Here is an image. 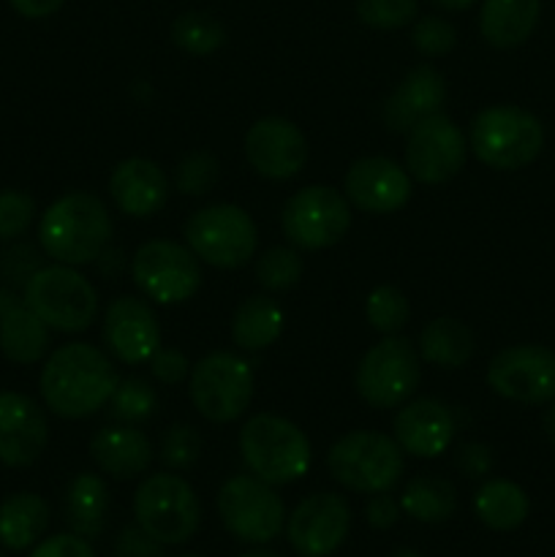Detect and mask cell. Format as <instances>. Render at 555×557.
<instances>
[{
  "mask_svg": "<svg viewBox=\"0 0 555 557\" xmlns=\"http://www.w3.org/2000/svg\"><path fill=\"white\" fill-rule=\"evenodd\" d=\"M281 228L297 250H324L341 243L351 228V205L332 185H308L288 196Z\"/></svg>",
  "mask_w": 555,
  "mask_h": 557,
  "instance_id": "12",
  "label": "cell"
},
{
  "mask_svg": "<svg viewBox=\"0 0 555 557\" xmlns=\"http://www.w3.org/2000/svg\"><path fill=\"white\" fill-rule=\"evenodd\" d=\"M114 557H163V544L147 536L139 525H128L114 542Z\"/></svg>",
  "mask_w": 555,
  "mask_h": 557,
  "instance_id": "46",
  "label": "cell"
},
{
  "mask_svg": "<svg viewBox=\"0 0 555 557\" xmlns=\"http://www.w3.org/2000/svg\"><path fill=\"white\" fill-rule=\"evenodd\" d=\"M446 101V79L433 65H417L400 79V85L386 96L381 120L395 134H408L430 114H439Z\"/></svg>",
  "mask_w": 555,
  "mask_h": 557,
  "instance_id": "22",
  "label": "cell"
},
{
  "mask_svg": "<svg viewBox=\"0 0 555 557\" xmlns=\"http://www.w3.org/2000/svg\"><path fill=\"white\" fill-rule=\"evenodd\" d=\"M109 406H112V417L118 419V422L139 424L147 422V419L158 411V395L145 379L131 375V379L120 381Z\"/></svg>",
  "mask_w": 555,
  "mask_h": 557,
  "instance_id": "36",
  "label": "cell"
},
{
  "mask_svg": "<svg viewBox=\"0 0 555 557\" xmlns=\"http://www.w3.org/2000/svg\"><path fill=\"white\" fill-rule=\"evenodd\" d=\"M542 147V120L515 103H495L471 120L468 150L490 169L517 172V169L531 166Z\"/></svg>",
  "mask_w": 555,
  "mask_h": 557,
  "instance_id": "4",
  "label": "cell"
},
{
  "mask_svg": "<svg viewBox=\"0 0 555 557\" xmlns=\"http://www.w3.org/2000/svg\"><path fill=\"white\" fill-rule=\"evenodd\" d=\"M455 462L457 468H460L462 476L484 479L493 471L495 455L488 444H482V441H468V444H462L460 449H457Z\"/></svg>",
  "mask_w": 555,
  "mask_h": 557,
  "instance_id": "45",
  "label": "cell"
},
{
  "mask_svg": "<svg viewBox=\"0 0 555 557\" xmlns=\"http://www.w3.org/2000/svg\"><path fill=\"white\" fill-rule=\"evenodd\" d=\"M243 150L250 169L259 177L275 180V183L297 177L308 161V139L299 125L286 117H278V114L261 117L250 125Z\"/></svg>",
  "mask_w": 555,
  "mask_h": 557,
  "instance_id": "18",
  "label": "cell"
},
{
  "mask_svg": "<svg viewBox=\"0 0 555 557\" xmlns=\"http://www.w3.org/2000/svg\"><path fill=\"white\" fill-rule=\"evenodd\" d=\"M134 520L163 547H180L199 531L201 500L177 473H152L134 493Z\"/></svg>",
  "mask_w": 555,
  "mask_h": 557,
  "instance_id": "6",
  "label": "cell"
},
{
  "mask_svg": "<svg viewBox=\"0 0 555 557\" xmlns=\"http://www.w3.org/2000/svg\"><path fill=\"white\" fill-rule=\"evenodd\" d=\"M177 557H201V555H177Z\"/></svg>",
  "mask_w": 555,
  "mask_h": 557,
  "instance_id": "55",
  "label": "cell"
},
{
  "mask_svg": "<svg viewBox=\"0 0 555 557\" xmlns=\"http://www.w3.org/2000/svg\"><path fill=\"white\" fill-rule=\"evenodd\" d=\"M528 511H531V500L526 490L509 479H488L473 495V515L490 531H517L528 520Z\"/></svg>",
  "mask_w": 555,
  "mask_h": 557,
  "instance_id": "28",
  "label": "cell"
},
{
  "mask_svg": "<svg viewBox=\"0 0 555 557\" xmlns=\"http://www.w3.org/2000/svg\"><path fill=\"white\" fill-rule=\"evenodd\" d=\"M403 509L390 493H375L370 495V500L365 504V520L373 531H390L395 528V522L400 520Z\"/></svg>",
  "mask_w": 555,
  "mask_h": 557,
  "instance_id": "47",
  "label": "cell"
},
{
  "mask_svg": "<svg viewBox=\"0 0 555 557\" xmlns=\"http://www.w3.org/2000/svg\"><path fill=\"white\" fill-rule=\"evenodd\" d=\"M9 3L25 20H44V16H52L54 11L63 9L65 0H9Z\"/></svg>",
  "mask_w": 555,
  "mask_h": 557,
  "instance_id": "48",
  "label": "cell"
},
{
  "mask_svg": "<svg viewBox=\"0 0 555 557\" xmlns=\"http://www.w3.org/2000/svg\"><path fill=\"white\" fill-rule=\"evenodd\" d=\"M392 430H395V441L403 455L435 460L455 441V411L435 397H419V400L403 403Z\"/></svg>",
  "mask_w": 555,
  "mask_h": 557,
  "instance_id": "21",
  "label": "cell"
},
{
  "mask_svg": "<svg viewBox=\"0 0 555 557\" xmlns=\"http://www.w3.org/2000/svg\"><path fill=\"white\" fill-rule=\"evenodd\" d=\"M283 332V310L275 299L256 294L243 299L232 315V341L243 351H264L281 337Z\"/></svg>",
  "mask_w": 555,
  "mask_h": 557,
  "instance_id": "32",
  "label": "cell"
},
{
  "mask_svg": "<svg viewBox=\"0 0 555 557\" xmlns=\"http://www.w3.org/2000/svg\"><path fill=\"white\" fill-rule=\"evenodd\" d=\"M365 319L381 335H397L411 319V305L400 288L375 286L365 299Z\"/></svg>",
  "mask_w": 555,
  "mask_h": 557,
  "instance_id": "34",
  "label": "cell"
},
{
  "mask_svg": "<svg viewBox=\"0 0 555 557\" xmlns=\"http://www.w3.org/2000/svg\"><path fill=\"white\" fill-rule=\"evenodd\" d=\"M185 243L205 264L215 270H239L256 256L259 232L243 207L210 205L188 218Z\"/></svg>",
  "mask_w": 555,
  "mask_h": 557,
  "instance_id": "10",
  "label": "cell"
},
{
  "mask_svg": "<svg viewBox=\"0 0 555 557\" xmlns=\"http://www.w3.org/2000/svg\"><path fill=\"white\" fill-rule=\"evenodd\" d=\"M16 302H22V297H16L11 288H0V319H3V315L9 313Z\"/></svg>",
  "mask_w": 555,
  "mask_h": 557,
  "instance_id": "51",
  "label": "cell"
},
{
  "mask_svg": "<svg viewBox=\"0 0 555 557\" xmlns=\"http://www.w3.org/2000/svg\"><path fill=\"white\" fill-rule=\"evenodd\" d=\"M397 504H400L403 515L422 525H444L457 511V490L449 479L419 473V476L408 479Z\"/></svg>",
  "mask_w": 555,
  "mask_h": 557,
  "instance_id": "31",
  "label": "cell"
},
{
  "mask_svg": "<svg viewBox=\"0 0 555 557\" xmlns=\"http://www.w3.org/2000/svg\"><path fill=\"white\" fill-rule=\"evenodd\" d=\"M109 196L128 218H152L169 201V177L150 158H125L112 169Z\"/></svg>",
  "mask_w": 555,
  "mask_h": 557,
  "instance_id": "23",
  "label": "cell"
},
{
  "mask_svg": "<svg viewBox=\"0 0 555 557\" xmlns=\"http://www.w3.org/2000/svg\"><path fill=\"white\" fill-rule=\"evenodd\" d=\"M218 174H221V163L212 152H188L174 169V188L185 196H205L215 188Z\"/></svg>",
  "mask_w": 555,
  "mask_h": 557,
  "instance_id": "37",
  "label": "cell"
},
{
  "mask_svg": "<svg viewBox=\"0 0 555 557\" xmlns=\"http://www.w3.org/2000/svg\"><path fill=\"white\" fill-rule=\"evenodd\" d=\"M120 375L112 359L90 343H65L38 379L44 406L60 419H87L112 400Z\"/></svg>",
  "mask_w": 555,
  "mask_h": 557,
  "instance_id": "1",
  "label": "cell"
},
{
  "mask_svg": "<svg viewBox=\"0 0 555 557\" xmlns=\"http://www.w3.org/2000/svg\"><path fill=\"white\" fill-rule=\"evenodd\" d=\"M477 351L473 332L462 321L441 315V319L424 324L419 335V357L441 370H460L471 362Z\"/></svg>",
  "mask_w": 555,
  "mask_h": 557,
  "instance_id": "29",
  "label": "cell"
},
{
  "mask_svg": "<svg viewBox=\"0 0 555 557\" xmlns=\"http://www.w3.org/2000/svg\"><path fill=\"white\" fill-rule=\"evenodd\" d=\"M488 386L520 406H550L555 400V351L536 343L504 348L490 359Z\"/></svg>",
  "mask_w": 555,
  "mask_h": 557,
  "instance_id": "14",
  "label": "cell"
},
{
  "mask_svg": "<svg viewBox=\"0 0 555 557\" xmlns=\"http://www.w3.org/2000/svg\"><path fill=\"white\" fill-rule=\"evenodd\" d=\"M215 506L223 528L243 544H270L286 528V506L281 495L254 473L226 479L218 490Z\"/></svg>",
  "mask_w": 555,
  "mask_h": 557,
  "instance_id": "11",
  "label": "cell"
},
{
  "mask_svg": "<svg viewBox=\"0 0 555 557\" xmlns=\"http://www.w3.org/2000/svg\"><path fill=\"white\" fill-rule=\"evenodd\" d=\"M390 557H424V555H419L417 549H408V547H400V549H395V553H392Z\"/></svg>",
  "mask_w": 555,
  "mask_h": 557,
  "instance_id": "54",
  "label": "cell"
},
{
  "mask_svg": "<svg viewBox=\"0 0 555 557\" xmlns=\"http://www.w3.org/2000/svg\"><path fill=\"white\" fill-rule=\"evenodd\" d=\"M27 557H96V549L76 533H58V536L38 542Z\"/></svg>",
  "mask_w": 555,
  "mask_h": 557,
  "instance_id": "44",
  "label": "cell"
},
{
  "mask_svg": "<svg viewBox=\"0 0 555 557\" xmlns=\"http://www.w3.org/2000/svg\"><path fill=\"white\" fill-rule=\"evenodd\" d=\"M283 531L299 557H330L351 531V506L341 493H313L294 506Z\"/></svg>",
  "mask_w": 555,
  "mask_h": 557,
  "instance_id": "16",
  "label": "cell"
},
{
  "mask_svg": "<svg viewBox=\"0 0 555 557\" xmlns=\"http://www.w3.org/2000/svg\"><path fill=\"white\" fill-rule=\"evenodd\" d=\"M542 428H544V435H547L550 444L555 446V400L550 403V408H547V411H544Z\"/></svg>",
  "mask_w": 555,
  "mask_h": 557,
  "instance_id": "50",
  "label": "cell"
},
{
  "mask_svg": "<svg viewBox=\"0 0 555 557\" xmlns=\"http://www.w3.org/2000/svg\"><path fill=\"white\" fill-rule=\"evenodd\" d=\"M239 455L245 468L272 487L303 479L313 462L308 435L292 419L278 413H256L243 424Z\"/></svg>",
  "mask_w": 555,
  "mask_h": 557,
  "instance_id": "3",
  "label": "cell"
},
{
  "mask_svg": "<svg viewBox=\"0 0 555 557\" xmlns=\"http://www.w3.org/2000/svg\"><path fill=\"white\" fill-rule=\"evenodd\" d=\"M201 449H205V444H201V435L196 433V428H190V424H174L163 435L158 457H161V462L169 471H188V468H194L199 462Z\"/></svg>",
  "mask_w": 555,
  "mask_h": 557,
  "instance_id": "39",
  "label": "cell"
},
{
  "mask_svg": "<svg viewBox=\"0 0 555 557\" xmlns=\"http://www.w3.org/2000/svg\"><path fill=\"white\" fill-rule=\"evenodd\" d=\"M49 348V326L33 313L30 308L16 302L9 313L0 319V351L14 364L41 362Z\"/></svg>",
  "mask_w": 555,
  "mask_h": 557,
  "instance_id": "30",
  "label": "cell"
},
{
  "mask_svg": "<svg viewBox=\"0 0 555 557\" xmlns=\"http://www.w3.org/2000/svg\"><path fill=\"white\" fill-rule=\"evenodd\" d=\"M303 256L297 248H270L256 259V283L264 292H288L303 277Z\"/></svg>",
  "mask_w": 555,
  "mask_h": 557,
  "instance_id": "35",
  "label": "cell"
},
{
  "mask_svg": "<svg viewBox=\"0 0 555 557\" xmlns=\"http://www.w3.org/2000/svg\"><path fill=\"white\" fill-rule=\"evenodd\" d=\"M25 305L58 332H85L98 315V292L76 267H41L25 286Z\"/></svg>",
  "mask_w": 555,
  "mask_h": 557,
  "instance_id": "8",
  "label": "cell"
},
{
  "mask_svg": "<svg viewBox=\"0 0 555 557\" xmlns=\"http://www.w3.org/2000/svg\"><path fill=\"white\" fill-rule=\"evenodd\" d=\"M430 3L439 5V9H444V11H466V9H471L477 0H430Z\"/></svg>",
  "mask_w": 555,
  "mask_h": 557,
  "instance_id": "52",
  "label": "cell"
},
{
  "mask_svg": "<svg viewBox=\"0 0 555 557\" xmlns=\"http://www.w3.org/2000/svg\"><path fill=\"white\" fill-rule=\"evenodd\" d=\"M49 528V504L36 493H16L0 504V544L11 553H25Z\"/></svg>",
  "mask_w": 555,
  "mask_h": 557,
  "instance_id": "27",
  "label": "cell"
},
{
  "mask_svg": "<svg viewBox=\"0 0 555 557\" xmlns=\"http://www.w3.org/2000/svg\"><path fill=\"white\" fill-rule=\"evenodd\" d=\"M36 201L25 190H0V239H16L30 228Z\"/></svg>",
  "mask_w": 555,
  "mask_h": 557,
  "instance_id": "41",
  "label": "cell"
},
{
  "mask_svg": "<svg viewBox=\"0 0 555 557\" xmlns=\"http://www.w3.org/2000/svg\"><path fill=\"white\" fill-rule=\"evenodd\" d=\"M542 0H484L479 11L482 38L495 49H515L533 36Z\"/></svg>",
  "mask_w": 555,
  "mask_h": 557,
  "instance_id": "25",
  "label": "cell"
},
{
  "mask_svg": "<svg viewBox=\"0 0 555 557\" xmlns=\"http://www.w3.org/2000/svg\"><path fill=\"white\" fill-rule=\"evenodd\" d=\"M49 441L47 413L22 392H0V462L9 468L33 466Z\"/></svg>",
  "mask_w": 555,
  "mask_h": 557,
  "instance_id": "20",
  "label": "cell"
},
{
  "mask_svg": "<svg viewBox=\"0 0 555 557\" xmlns=\"http://www.w3.org/2000/svg\"><path fill=\"white\" fill-rule=\"evenodd\" d=\"M411 44L424 58H444L455 49L457 30L444 16H422L411 30Z\"/></svg>",
  "mask_w": 555,
  "mask_h": 557,
  "instance_id": "40",
  "label": "cell"
},
{
  "mask_svg": "<svg viewBox=\"0 0 555 557\" xmlns=\"http://www.w3.org/2000/svg\"><path fill=\"white\" fill-rule=\"evenodd\" d=\"M131 277L156 305H183L199 292L201 261L188 245L147 239L131 259Z\"/></svg>",
  "mask_w": 555,
  "mask_h": 557,
  "instance_id": "13",
  "label": "cell"
},
{
  "mask_svg": "<svg viewBox=\"0 0 555 557\" xmlns=\"http://www.w3.org/2000/svg\"><path fill=\"white\" fill-rule=\"evenodd\" d=\"M326 471L351 493H390L403 476V449L384 433L351 430L330 446Z\"/></svg>",
  "mask_w": 555,
  "mask_h": 557,
  "instance_id": "5",
  "label": "cell"
},
{
  "mask_svg": "<svg viewBox=\"0 0 555 557\" xmlns=\"http://www.w3.org/2000/svg\"><path fill=\"white\" fill-rule=\"evenodd\" d=\"M114 234L112 215L96 194L71 190L47 207L38 223L41 250L58 264H92L109 248Z\"/></svg>",
  "mask_w": 555,
  "mask_h": 557,
  "instance_id": "2",
  "label": "cell"
},
{
  "mask_svg": "<svg viewBox=\"0 0 555 557\" xmlns=\"http://www.w3.org/2000/svg\"><path fill=\"white\" fill-rule=\"evenodd\" d=\"M254 368L237 354L212 351L190 368L188 397L212 424H229L243 417L254 403Z\"/></svg>",
  "mask_w": 555,
  "mask_h": 557,
  "instance_id": "7",
  "label": "cell"
},
{
  "mask_svg": "<svg viewBox=\"0 0 555 557\" xmlns=\"http://www.w3.org/2000/svg\"><path fill=\"white\" fill-rule=\"evenodd\" d=\"M419 351L406 337L384 335L375 346L365 351L354 373V389L370 408H397L419 389L422 364Z\"/></svg>",
  "mask_w": 555,
  "mask_h": 557,
  "instance_id": "9",
  "label": "cell"
},
{
  "mask_svg": "<svg viewBox=\"0 0 555 557\" xmlns=\"http://www.w3.org/2000/svg\"><path fill=\"white\" fill-rule=\"evenodd\" d=\"M92 264H98V270H101L107 277H114L120 272V267H123V253L114 248H107L96 261H92Z\"/></svg>",
  "mask_w": 555,
  "mask_h": 557,
  "instance_id": "49",
  "label": "cell"
},
{
  "mask_svg": "<svg viewBox=\"0 0 555 557\" xmlns=\"http://www.w3.org/2000/svg\"><path fill=\"white\" fill-rule=\"evenodd\" d=\"M359 22H365L373 30H400L417 20V0H357Z\"/></svg>",
  "mask_w": 555,
  "mask_h": 557,
  "instance_id": "38",
  "label": "cell"
},
{
  "mask_svg": "<svg viewBox=\"0 0 555 557\" xmlns=\"http://www.w3.org/2000/svg\"><path fill=\"white\" fill-rule=\"evenodd\" d=\"M348 205L368 215H392L411 201L414 180L406 166L386 156H365L343 177Z\"/></svg>",
  "mask_w": 555,
  "mask_h": 557,
  "instance_id": "17",
  "label": "cell"
},
{
  "mask_svg": "<svg viewBox=\"0 0 555 557\" xmlns=\"http://www.w3.org/2000/svg\"><path fill=\"white\" fill-rule=\"evenodd\" d=\"M174 47L194 58H207L226 44V27L210 11H183L169 27Z\"/></svg>",
  "mask_w": 555,
  "mask_h": 557,
  "instance_id": "33",
  "label": "cell"
},
{
  "mask_svg": "<svg viewBox=\"0 0 555 557\" xmlns=\"http://www.w3.org/2000/svg\"><path fill=\"white\" fill-rule=\"evenodd\" d=\"M150 373L152 379L161 381V384L177 386L183 384V381H188L190 362L183 351H177V348H158L150 357Z\"/></svg>",
  "mask_w": 555,
  "mask_h": 557,
  "instance_id": "43",
  "label": "cell"
},
{
  "mask_svg": "<svg viewBox=\"0 0 555 557\" xmlns=\"http://www.w3.org/2000/svg\"><path fill=\"white\" fill-rule=\"evenodd\" d=\"M109 506H112V495L101 476L79 473L71 479L69 490H65V522H69L71 533L87 539V542L101 536L107 531Z\"/></svg>",
  "mask_w": 555,
  "mask_h": 557,
  "instance_id": "26",
  "label": "cell"
},
{
  "mask_svg": "<svg viewBox=\"0 0 555 557\" xmlns=\"http://www.w3.org/2000/svg\"><path fill=\"white\" fill-rule=\"evenodd\" d=\"M239 557H283V555L270 553V549H250V553H243Z\"/></svg>",
  "mask_w": 555,
  "mask_h": 557,
  "instance_id": "53",
  "label": "cell"
},
{
  "mask_svg": "<svg viewBox=\"0 0 555 557\" xmlns=\"http://www.w3.org/2000/svg\"><path fill=\"white\" fill-rule=\"evenodd\" d=\"M406 169L422 185L449 183L468 161V139L446 114H430L406 134Z\"/></svg>",
  "mask_w": 555,
  "mask_h": 557,
  "instance_id": "15",
  "label": "cell"
},
{
  "mask_svg": "<svg viewBox=\"0 0 555 557\" xmlns=\"http://www.w3.org/2000/svg\"><path fill=\"white\" fill-rule=\"evenodd\" d=\"M41 267V253H38L36 245L16 243L11 245L3 253V259H0V275H3V281L11 283V286L25 288L27 281H30Z\"/></svg>",
  "mask_w": 555,
  "mask_h": 557,
  "instance_id": "42",
  "label": "cell"
},
{
  "mask_svg": "<svg viewBox=\"0 0 555 557\" xmlns=\"http://www.w3.org/2000/svg\"><path fill=\"white\" fill-rule=\"evenodd\" d=\"M101 337L118 362L145 364L161 348V324L145 299L118 297L107 305Z\"/></svg>",
  "mask_w": 555,
  "mask_h": 557,
  "instance_id": "19",
  "label": "cell"
},
{
  "mask_svg": "<svg viewBox=\"0 0 555 557\" xmlns=\"http://www.w3.org/2000/svg\"><path fill=\"white\" fill-rule=\"evenodd\" d=\"M90 457L107 476L120 479H139L156 460L150 438L134 424H112L101 428L90 438Z\"/></svg>",
  "mask_w": 555,
  "mask_h": 557,
  "instance_id": "24",
  "label": "cell"
}]
</instances>
